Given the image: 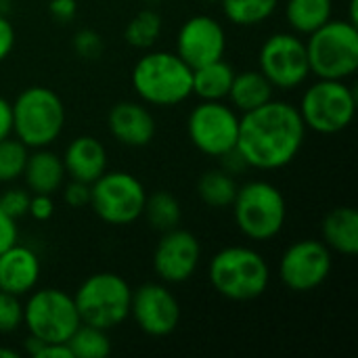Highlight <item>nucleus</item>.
I'll return each mask as SVG.
<instances>
[{"mask_svg": "<svg viewBox=\"0 0 358 358\" xmlns=\"http://www.w3.org/2000/svg\"><path fill=\"white\" fill-rule=\"evenodd\" d=\"M306 138V126L298 107L287 101L271 99L268 103L241 113L235 149L256 170H281L289 166Z\"/></svg>", "mask_w": 358, "mask_h": 358, "instance_id": "obj_1", "label": "nucleus"}, {"mask_svg": "<svg viewBox=\"0 0 358 358\" xmlns=\"http://www.w3.org/2000/svg\"><path fill=\"white\" fill-rule=\"evenodd\" d=\"M132 88L145 105L174 107L193 94V69L170 50L143 55L130 76Z\"/></svg>", "mask_w": 358, "mask_h": 358, "instance_id": "obj_2", "label": "nucleus"}, {"mask_svg": "<svg viewBox=\"0 0 358 358\" xmlns=\"http://www.w3.org/2000/svg\"><path fill=\"white\" fill-rule=\"evenodd\" d=\"M208 277L218 296L231 302H250L266 292L271 266L254 248L229 245L212 256Z\"/></svg>", "mask_w": 358, "mask_h": 358, "instance_id": "obj_3", "label": "nucleus"}, {"mask_svg": "<svg viewBox=\"0 0 358 358\" xmlns=\"http://www.w3.org/2000/svg\"><path fill=\"white\" fill-rule=\"evenodd\" d=\"M13 107V134L27 149L50 147L65 128V105L46 86H29L17 94Z\"/></svg>", "mask_w": 358, "mask_h": 358, "instance_id": "obj_4", "label": "nucleus"}, {"mask_svg": "<svg viewBox=\"0 0 358 358\" xmlns=\"http://www.w3.org/2000/svg\"><path fill=\"white\" fill-rule=\"evenodd\" d=\"M310 73L323 80H348L358 69V27L348 19H329L308 34Z\"/></svg>", "mask_w": 358, "mask_h": 358, "instance_id": "obj_5", "label": "nucleus"}, {"mask_svg": "<svg viewBox=\"0 0 358 358\" xmlns=\"http://www.w3.org/2000/svg\"><path fill=\"white\" fill-rule=\"evenodd\" d=\"M231 208L237 229L252 241L275 239L287 220L285 197L268 180H250L241 185Z\"/></svg>", "mask_w": 358, "mask_h": 358, "instance_id": "obj_6", "label": "nucleus"}, {"mask_svg": "<svg viewBox=\"0 0 358 358\" xmlns=\"http://www.w3.org/2000/svg\"><path fill=\"white\" fill-rule=\"evenodd\" d=\"M130 298L132 287L115 273L90 275L73 294L80 321L105 331L122 325L130 317Z\"/></svg>", "mask_w": 358, "mask_h": 358, "instance_id": "obj_7", "label": "nucleus"}, {"mask_svg": "<svg viewBox=\"0 0 358 358\" xmlns=\"http://www.w3.org/2000/svg\"><path fill=\"white\" fill-rule=\"evenodd\" d=\"M306 130L338 134L346 130L357 113V94L346 80H323L310 84L298 107Z\"/></svg>", "mask_w": 358, "mask_h": 358, "instance_id": "obj_8", "label": "nucleus"}, {"mask_svg": "<svg viewBox=\"0 0 358 358\" xmlns=\"http://www.w3.org/2000/svg\"><path fill=\"white\" fill-rule=\"evenodd\" d=\"M27 296L23 304V325L27 334L42 342L65 344L82 323L73 296L55 287L34 289Z\"/></svg>", "mask_w": 358, "mask_h": 358, "instance_id": "obj_9", "label": "nucleus"}, {"mask_svg": "<svg viewBox=\"0 0 358 358\" xmlns=\"http://www.w3.org/2000/svg\"><path fill=\"white\" fill-rule=\"evenodd\" d=\"M147 191L130 172H103L90 185V208L113 227H128L143 216Z\"/></svg>", "mask_w": 358, "mask_h": 358, "instance_id": "obj_10", "label": "nucleus"}, {"mask_svg": "<svg viewBox=\"0 0 358 358\" xmlns=\"http://www.w3.org/2000/svg\"><path fill=\"white\" fill-rule=\"evenodd\" d=\"M239 113L224 101H201L187 120L193 147L208 157H222L233 151L239 136Z\"/></svg>", "mask_w": 358, "mask_h": 358, "instance_id": "obj_11", "label": "nucleus"}, {"mask_svg": "<svg viewBox=\"0 0 358 358\" xmlns=\"http://www.w3.org/2000/svg\"><path fill=\"white\" fill-rule=\"evenodd\" d=\"M260 71L279 90L302 86L310 76L306 42L292 31H279L264 40L258 55Z\"/></svg>", "mask_w": 358, "mask_h": 358, "instance_id": "obj_12", "label": "nucleus"}, {"mask_svg": "<svg viewBox=\"0 0 358 358\" xmlns=\"http://www.w3.org/2000/svg\"><path fill=\"white\" fill-rule=\"evenodd\" d=\"M331 266V250L323 241L300 239L283 252L279 260V279L287 289L308 294L327 281Z\"/></svg>", "mask_w": 358, "mask_h": 358, "instance_id": "obj_13", "label": "nucleus"}, {"mask_svg": "<svg viewBox=\"0 0 358 358\" xmlns=\"http://www.w3.org/2000/svg\"><path fill=\"white\" fill-rule=\"evenodd\" d=\"M130 317L138 329L151 338H166L180 323V304L176 296L162 283H145L132 289Z\"/></svg>", "mask_w": 358, "mask_h": 358, "instance_id": "obj_14", "label": "nucleus"}, {"mask_svg": "<svg viewBox=\"0 0 358 358\" xmlns=\"http://www.w3.org/2000/svg\"><path fill=\"white\" fill-rule=\"evenodd\" d=\"M201 262V243L187 229H172L162 233L153 250V271L164 283L189 281Z\"/></svg>", "mask_w": 358, "mask_h": 358, "instance_id": "obj_15", "label": "nucleus"}, {"mask_svg": "<svg viewBox=\"0 0 358 358\" xmlns=\"http://www.w3.org/2000/svg\"><path fill=\"white\" fill-rule=\"evenodd\" d=\"M227 50V31L222 23L210 15L189 17L176 36V55L191 67L222 59Z\"/></svg>", "mask_w": 358, "mask_h": 358, "instance_id": "obj_16", "label": "nucleus"}, {"mask_svg": "<svg viewBox=\"0 0 358 358\" xmlns=\"http://www.w3.org/2000/svg\"><path fill=\"white\" fill-rule=\"evenodd\" d=\"M107 128L117 143L132 149L147 147L157 132L155 117L143 101L115 103L107 113Z\"/></svg>", "mask_w": 358, "mask_h": 358, "instance_id": "obj_17", "label": "nucleus"}, {"mask_svg": "<svg viewBox=\"0 0 358 358\" xmlns=\"http://www.w3.org/2000/svg\"><path fill=\"white\" fill-rule=\"evenodd\" d=\"M38 254L21 243H13L0 254V289L13 296H27L40 281Z\"/></svg>", "mask_w": 358, "mask_h": 358, "instance_id": "obj_18", "label": "nucleus"}, {"mask_svg": "<svg viewBox=\"0 0 358 358\" xmlns=\"http://www.w3.org/2000/svg\"><path fill=\"white\" fill-rule=\"evenodd\" d=\"M61 159H63L65 176L88 182V185H92L103 172H107V166H109L105 145L99 138L88 136V134L73 138L67 145Z\"/></svg>", "mask_w": 358, "mask_h": 358, "instance_id": "obj_19", "label": "nucleus"}, {"mask_svg": "<svg viewBox=\"0 0 358 358\" xmlns=\"http://www.w3.org/2000/svg\"><path fill=\"white\" fill-rule=\"evenodd\" d=\"M21 176L25 178V187L29 193L52 195L61 189L65 180L63 159L46 147L34 149V153L27 155Z\"/></svg>", "mask_w": 358, "mask_h": 358, "instance_id": "obj_20", "label": "nucleus"}, {"mask_svg": "<svg viewBox=\"0 0 358 358\" xmlns=\"http://www.w3.org/2000/svg\"><path fill=\"white\" fill-rule=\"evenodd\" d=\"M321 241L342 254V256H357L358 252V212L350 206L334 208L325 214L321 222Z\"/></svg>", "mask_w": 358, "mask_h": 358, "instance_id": "obj_21", "label": "nucleus"}, {"mask_svg": "<svg viewBox=\"0 0 358 358\" xmlns=\"http://www.w3.org/2000/svg\"><path fill=\"white\" fill-rule=\"evenodd\" d=\"M273 90L275 86L266 80V76L260 69H248L237 73L233 78L231 90H229V101L231 107L237 113H248L264 103H268L273 99Z\"/></svg>", "mask_w": 358, "mask_h": 358, "instance_id": "obj_22", "label": "nucleus"}, {"mask_svg": "<svg viewBox=\"0 0 358 358\" xmlns=\"http://www.w3.org/2000/svg\"><path fill=\"white\" fill-rule=\"evenodd\" d=\"M235 69L222 59L210 61L193 69V94L201 101H227Z\"/></svg>", "mask_w": 358, "mask_h": 358, "instance_id": "obj_23", "label": "nucleus"}, {"mask_svg": "<svg viewBox=\"0 0 358 358\" xmlns=\"http://www.w3.org/2000/svg\"><path fill=\"white\" fill-rule=\"evenodd\" d=\"M334 0H287L285 19L296 34H313L331 19Z\"/></svg>", "mask_w": 358, "mask_h": 358, "instance_id": "obj_24", "label": "nucleus"}, {"mask_svg": "<svg viewBox=\"0 0 358 358\" xmlns=\"http://www.w3.org/2000/svg\"><path fill=\"white\" fill-rule=\"evenodd\" d=\"M237 189H239V185H237L235 176L222 168L208 170L197 180V195H199L201 203L208 208H214V210L231 208L233 199L237 195Z\"/></svg>", "mask_w": 358, "mask_h": 358, "instance_id": "obj_25", "label": "nucleus"}, {"mask_svg": "<svg viewBox=\"0 0 358 358\" xmlns=\"http://www.w3.org/2000/svg\"><path fill=\"white\" fill-rule=\"evenodd\" d=\"M143 216L147 218V222L153 231L166 233V231H172L180 224L182 210H180L178 199L172 193L157 191L153 195H147Z\"/></svg>", "mask_w": 358, "mask_h": 358, "instance_id": "obj_26", "label": "nucleus"}, {"mask_svg": "<svg viewBox=\"0 0 358 358\" xmlns=\"http://www.w3.org/2000/svg\"><path fill=\"white\" fill-rule=\"evenodd\" d=\"M224 17L241 27H254L273 17L279 0H220Z\"/></svg>", "mask_w": 358, "mask_h": 358, "instance_id": "obj_27", "label": "nucleus"}, {"mask_svg": "<svg viewBox=\"0 0 358 358\" xmlns=\"http://www.w3.org/2000/svg\"><path fill=\"white\" fill-rule=\"evenodd\" d=\"M73 358H105L111 352V340L105 329L80 323L71 338L65 342Z\"/></svg>", "mask_w": 358, "mask_h": 358, "instance_id": "obj_28", "label": "nucleus"}, {"mask_svg": "<svg viewBox=\"0 0 358 358\" xmlns=\"http://www.w3.org/2000/svg\"><path fill=\"white\" fill-rule=\"evenodd\" d=\"M162 36V15L153 8L138 10L126 25L124 38L134 48H151Z\"/></svg>", "mask_w": 358, "mask_h": 358, "instance_id": "obj_29", "label": "nucleus"}, {"mask_svg": "<svg viewBox=\"0 0 358 358\" xmlns=\"http://www.w3.org/2000/svg\"><path fill=\"white\" fill-rule=\"evenodd\" d=\"M29 149L13 136L0 141V182H13L21 178Z\"/></svg>", "mask_w": 358, "mask_h": 358, "instance_id": "obj_30", "label": "nucleus"}, {"mask_svg": "<svg viewBox=\"0 0 358 358\" xmlns=\"http://www.w3.org/2000/svg\"><path fill=\"white\" fill-rule=\"evenodd\" d=\"M23 325V302L0 289V334H15Z\"/></svg>", "mask_w": 358, "mask_h": 358, "instance_id": "obj_31", "label": "nucleus"}, {"mask_svg": "<svg viewBox=\"0 0 358 358\" xmlns=\"http://www.w3.org/2000/svg\"><path fill=\"white\" fill-rule=\"evenodd\" d=\"M103 48H105L103 38H101L94 29L84 27V29L76 31V36H73V50H76L82 59L94 61V59L101 57Z\"/></svg>", "mask_w": 358, "mask_h": 358, "instance_id": "obj_32", "label": "nucleus"}, {"mask_svg": "<svg viewBox=\"0 0 358 358\" xmlns=\"http://www.w3.org/2000/svg\"><path fill=\"white\" fill-rule=\"evenodd\" d=\"M29 199H31V193L27 191V189H8V191H4L2 195H0V206H2V210L10 216V218H15V220H19V218H23V216H27V210H29Z\"/></svg>", "mask_w": 358, "mask_h": 358, "instance_id": "obj_33", "label": "nucleus"}, {"mask_svg": "<svg viewBox=\"0 0 358 358\" xmlns=\"http://www.w3.org/2000/svg\"><path fill=\"white\" fill-rule=\"evenodd\" d=\"M63 201L69 208H78V210L90 206V185L71 178L63 189Z\"/></svg>", "mask_w": 358, "mask_h": 358, "instance_id": "obj_34", "label": "nucleus"}, {"mask_svg": "<svg viewBox=\"0 0 358 358\" xmlns=\"http://www.w3.org/2000/svg\"><path fill=\"white\" fill-rule=\"evenodd\" d=\"M27 214H29L34 220H38V222H46V220H50V218H52V214H55V201H52V195L31 193Z\"/></svg>", "mask_w": 358, "mask_h": 358, "instance_id": "obj_35", "label": "nucleus"}, {"mask_svg": "<svg viewBox=\"0 0 358 358\" xmlns=\"http://www.w3.org/2000/svg\"><path fill=\"white\" fill-rule=\"evenodd\" d=\"M17 237H19V231H17V220L10 218L2 206H0V254L4 250H8L13 243H17Z\"/></svg>", "mask_w": 358, "mask_h": 358, "instance_id": "obj_36", "label": "nucleus"}, {"mask_svg": "<svg viewBox=\"0 0 358 358\" xmlns=\"http://www.w3.org/2000/svg\"><path fill=\"white\" fill-rule=\"evenodd\" d=\"M48 13L55 21L67 23L76 17L78 13V2L76 0H50L48 2Z\"/></svg>", "mask_w": 358, "mask_h": 358, "instance_id": "obj_37", "label": "nucleus"}, {"mask_svg": "<svg viewBox=\"0 0 358 358\" xmlns=\"http://www.w3.org/2000/svg\"><path fill=\"white\" fill-rule=\"evenodd\" d=\"M13 46H15V29L10 21L6 19V15H0V63L8 59V55L13 52Z\"/></svg>", "mask_w": 358, "mask_h": 358, "instance_id": "obj_38", "label": "nucleus"}, {"mask_svg": "<svg viewBox=\"0 0 358 358\" xmlns=\"http://www.w3.org/2000/svg\"><path fill=\"white\" fill-rule=\"evenodd\" d=\"M34 358H73L67 344H55V342H44L40 350L34 355Z\"/></svg>", "mask_w": 358, "mask_h": 358, "instance_id": "obj_39", "label": "nucleus"}, {"mask_svg": "<svg viewBox=\"0 0 358 358\" xmlns=\"http://www.w3.org/2000/svg\"><path fill=\"white\" fill-rule=\"evenodd\" d=\"M13 134V107L10 101L0 96V141Z\"/></svg>", "mask_w": 358, "mask_h": 358, "instance_id": "obj_40", "label": "nucleus"}, {"mask_svg": "<svg viewBox=\"0 0 358 358\" xmlns=\"http://www.w3.org/2000/svg\"><path fill=\"white\" fill-rule=\"evenodd\" d=\"M358 0H350V4H348V10H350V15H348V21L350 23H355V25H358Z\"/></svg>", "mask_w": 358, "mask_h": 358, "instance_id": "obj_41", "label": "nucleus"}, {"mask_svg": "<svg viewBox=\"0 0 358 358\" xmlns=\"http://www.w3.org/2000/svg\"><path fill=\"white\" fill-rule=\"evenodd\" d=\"M0 358H19V352H15L10 348H0Z\"/></svg>", "mask_w": 358, "mask_h": 358, "instance_id": "obj_42", "label": "nucleus"}]
</instances>
